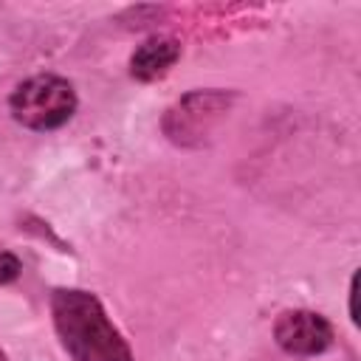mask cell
Instances as JSON below:
<instances>
[{
  "label": "cell",
  "mask_w": 361,
  "mask_h": 361,
  "mask_svg": "<svg viewBox=\"0 0 361 361\" xmlns=\"http://www.w3.org/2000/svg\"><path fill=\"white\" fill-rule=\"evenodd\" d=\"M51 316L56 336L73 361H135L96 293L56 288L51 293Z\"/></svg>",
  "instance_id": "1"
},
{
  "label": "cell",
  "mask_w": 361,
  "mask_h": 361,
  "mask_svg": "<svg viewBox=\"0 0 361 361\" xmlns=\"http://www.w3.org/2000/svg\"><path fill=\"white\" fill-rule=\"evenodd\" d=\"M274 338L288 355H319L333 344V324L313 310H285L274 322Z\"/></svg>",
  "instance_id": "4"
},
{
  "label": "cell",
  "mask_w": 361,
  "mask_h": 361,
  "mask_svg": "<svg viewBox=\"0 0 361 361\" xmlns=\"http://www.w3.org/2000/svg\"><path fill=\"white\" fill-rule=\"evenodd\" d=\"M178 59H180V42L175 37L155 34L130 54V76L138 82H155L166 76Z\"/></svg>",
  "instance_id": "5"
},
{
  "label": "cell",
  "mask_w": 361,
  "mask_h": 361,
  "mask_svg": "<svg viewBox=\"0 0 361 361\" xmlns=\"http://www.w3.org/2000/svg\"><path fill=\"white\" fill-rule=\"evenodd\" d=\"M20 271H23V265H20L17 254H11V251H3V248H0V285L14 282V279L20 276Z\"/></svg>",
  "instance_id": "6"
},
{
  "label": "cell",
  "mask_w": 361,
  "mask_h": 361,
  "mask_svg": "<svg viewBox=\"0 0 361 361\" xmlns=\"http://www.w3.org/2000/svg\"><path fill=\"white\" fill-rule=\"evenodd\" d=\"M0 361H8V358H6V353H3V350H0Z\"/></svg>",
  "instance_id": "7"
},
{
  "label": "cell",
  "mask_w": 361,
  "mask_h": 361,
  "mask_svg": "<svg viewBox=\"0 0 361 361\" xmlns=\"http://www.w3.org/2000/svg\"><path fill=\"white\" fill-rule=\"evenodd\" d=\"M8 110L28 130H56L76 113V90L65 76L37 73L11 90Z\"/></svg>",
  "instance_id": "2"
},
{
  "label": "cell",
  "mask_w": 361,
  "mask_h": 361,
  "mask_svg": "<svg viewBox=\"0 0 361 361\" xmlns=\"http://www.w3.org/2000/svg\"><path fill=\"white\" fill-rule=\"evenodd\" d=\"M234 93L231 90H189L186 96H180L164 116V133L169 135V141L180 144V147H195L200 144L212 127L231 110L234 104Z\"/></svg>",
  "instance_id": "3"
}]
</instances>
